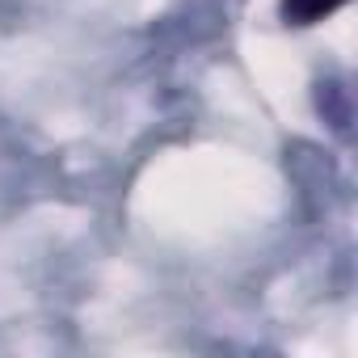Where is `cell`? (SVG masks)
Listing matches in <instances>:
<instances>
[{"mask_svg":"<svg viewBox=\"0 0 358 358\" xmlns=\"http://www.w3.org/2000/svg\"><path fill=\"white\" fill-rule=\"evenodd\" d=\"M341 5H345V0H282V22L287 26H312V22L329 17Z\"/></svg>","mask_w":358,"mask_h":358,"instance_id":"1","label":"cell"}]
</instances>
